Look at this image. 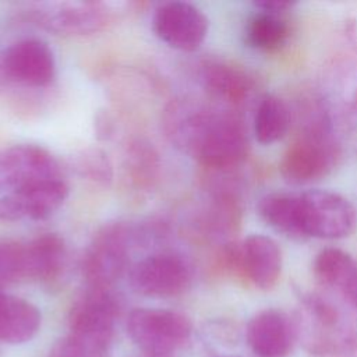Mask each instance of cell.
Returning a JSON list of instances; mask_svg holds the SVG:
<instances>
[{"mask_svg":"<svg viewBox=\"0 0 357 357\" xmlns=\"http://www.w3.org/2000/svg\"><path fill=\"white\" fill-rule=\"evenodd\" d=\"M167 138L205 167L229 169L248 152L241 121L231 113L204 106L192 99L172 100L163 113Z\"/></svg>","mask_w":357,"mask_h":357,"instance_id":"cell-1","label":"cell"},{"mask_svg":"<svg viewBox=\"0 0 357 357\" xmlns=\"http://www.w3.org/2000/svg\"><path fill=\"white\" fill-rule=\"evenodd\" d=\"M297 337L311 357H357V310L310 294L296 321Z\"/></svg>","mask_w":357,"mask_h":357,"instance_id":"cell-2","label":"cell"},{"mask_svg":"<svg viewBox=\"0 0 357 357\" xmlns=\"http://www.w3.org/2000/svg\"><path fill=\"white\" fill-rule=\"evenodd\" d=\"M127 333L148 357H170L191 337V321L165 308H135L127 318Z\"/></svg>","mask_w":357,"mask_h":357,"instance_id":"cell-3","label":"cell"},{"mask_svg":"<svg viewBox=\"0 0 357 357\" xmlns=\"http://www.w3.org/2000/svg\"><path fill=\"white\" fill-rule=\"evenodd\" d=\"M135 231L123 222L105 223L92 237L82 257V276L88 287L110 289L124 273Z\"/></svg>","mask_w":357,"mask_h":357,"instance_id":"cell-4","label":"cell"},{"mask_svg":"<svg viewBox=\"0 0 357 357\" xmlns=\"http://www.w3.org/2000/svg\"><path fill=\"white\" fill-rule=\"evenodd\" d=\"M339 156V146L325 124H314L289 145L280 160V173L290 184H310L325 177Z\"/></svg>","mask_w":357,"mask_h":357,"instance_id":"cell-5","label":"cell"},{"mask_svg":"<svg viewBox=\"0 0 357 357\" xmlns=\"http://www.w3.org/2000/svg\"><path fill=\"white\" fill-rule=\"evenodd\" d=\"M33 22L59 35H91L107 28L116 18V7L105 1H46L28 10Z\"/></svg>","mask_w":357,"mask_h":357,"instance_id":"cell-6","label":"cell"},{"mask_svg":"<svg viewBox=\"0 0 357 357\" xmlns=\"http://www.w3.org/2000/svg\"><path fill=\"white\" fill-rule=\"evenodd\" d=\"M128 282L135 293L145 297H176L190 287L192 266L180 252L158 251L130 268Z\"/></svg>","mask_w":357,"mask_h":357,"instance_id":"cell-7","label":"cell"},{"mask_svg":"<svg viewBox=\"0 0 357 357\" xmlns=\"http://www.w3.org/2000/svg\"><path fill=\"white\" fill-rule=\"evenodd\" d=\"M298 201L305 238H344L357 226V212L342 194L328 190H308L298 192Z\"/></svg>","mask_w":357,"mask_h":357,"instance_id":"cell-8","label":"cell"},{"mask_svg":"<svg viewBox=\"0 0 357 357\" xmlns=\"http://www.w3.org/2000/svg\"><path fill=\"white\" fill-rule=\"evenodd\" d=\"M67 195L68 185L63 176L6 191L0 197V220H43L63 205Z\"/></svg>","mask_w":357,"mask_h":357,"instance_id":"cell-9","label":"cell"},{"mask_svg":"<svg viewBox=\"0 0 357 357\" xmlns=\"http://www.w3.org/2000/svg\"><path fill=\"white\" fill-rule=\"evenodd\" d=\"M0 73L25 86H45L56 75V60L46 42L24 38L7 46L0 56Z\"/></svg>","mask_w":357,"mask_h":357,"instance_id":"cell-10","label":"cell"},{"mask_svg":"<svg viewBox=\"0 0 357 357\" xmlns=\"http://www.w3.org/2000/svg\"><path fill=\"white\" fill-rule=\"evenodd\" d=\"M153 31L167 46L192 52L198 49L208 35L206 15L187 1H167L160 4L153 14Z\"/></svg>","mask_w":357,"mask_h":357,"instance_id":"cell-11","label":"cell"},{"mask_svg":"<svg viewBox=\"0 0 357 357\" xmlns=\"http://www.w3.org/2000/svg\"><path fill=\"white\" fill-rule=\"evenodd\" d=\"M60 176L59 162L40 145L17 144L0 149V190L11 191Z\"/></svg>","mask_w":357,"mask_h":357,"instance_id":"cell-12","label":"cell"},{"mask_svg":"<svg viewBox=\"0 0 357 357\" xmlns=\"http://www.w3.org/2000/svg\"><path fill=\"white\" fill-rule=\"evenodd\" d=\"M282 251L278 243L264 234H251L233 244L231 269L261 290L272 289L282 273Z\"/></svg>","mask_w":357,"mask_h":357,"instance_id":"cell-13","label":"cell"},{"mask_svg":"<svg viewBox=\"0 0 357 357\" xmlns=\"http://www.w3.org/2000/svg\"><path fill=\"white\" fill-rule=\"evenodd\" d=\"M119 315V301L110 289L88 287L73 303L68 314L71 333L110 342Z\"/></svg>","mask_w":357,"mask_h":357,"instance_id":"cell-14","label":"cell"},{"mask_svg":"<svg viewBox=\"0 0 357 357\" xmlns=\"http://www.w3.org/2000/svg\"><path fill=\"white\" fill-rule=\"evenodd\" d=\"M245 337L257 357H289L294 349L297 328L282 310L266 308L250 319Z\"/></svg>","mask_w":357,"mask_h":357,"instance_id":"cell-15","label":"cell"},{"mask_svg":"<svg viewBox=\"0 0 357 357\" xmlns=\"http://www.w3.org/2000/svg\"><path fill=\"white\" fill-rule=\"evenodd\" d=\"M40 311L31 301L0 290V342L20 344L40 328Z\"/></svg>","mask_w":357,"mask_h":357,"instance_id":"cell-16","label":"cell"},{"mask_svg":"<svg viewBox=\"0 0 357 357\" xmlns=\"http://www.w3.org/2000/svg\"><path fill=\"white\" fill-rule=\"evenodd\" d=\"M67 248L56 233H43L25 243L26 280L52 282L60 276L66 265Z\"/></svg>","mask_w":357,"mask_h":357,"instance_id":"cell-17","label":"cell"},{"mask_svg":"<svg viewBox=\"0 0 357 357\" xmlns=\"http://www.w3.org/2000/svg\"><path fill=\"white\" fill-rule=\"evenodd\" d=\"M201 78L204 86L212 96L231 105L244 102L252 88L250 75L241 68L227 63H206L202 67Z\"/></svg>","mask_w":357,"mask_h":357,"instance_id":"cell-18","label":"cell"},{"mask_svg":"<svg viewBox=\"0 0 357 357\" xmlns=\"http://www.w3.org/2000/svg\"><path fill=\"white\" fill-rule=\"evenodd\" d=\"M258 213L276 231L296 240L305 238L301 226L298 194H266L258 202Z\"/></svg>","mask_w":357,"mask_h":357,"instance_id":"cell-19","label":"cell"},{"mask_svg":"<svg viewBox=\"0 0 357 357\" xmlns=\"http://www.w3.org/2000/svg\"><path fill=\"white\" fill-rule=\"evenodd\" d=\"M312 272L321 284L336 289L344 296L357 273V262L340 248H324L312 262Z\"/></svg>","mask_w":357,"mask_h":357,"instance_id":"cell-20","label":"cell"},{"mask_svg":"<svg viewBox=\"0 0 357 357\" xmlns=\"http://www.w3.org/2000/svg\"><path fill=\"white\" fill-rule=\"evenodd\" d=\"M290 126V112L284 100L276 95H265L259 100L254 117V134L264 145L282 139Z\"/></svg>","mask_w":357,"mask_h":357,"instance_id":"cell-21","label":"cell"},{"mask_svg":"<svg viewBox=\"0 0 357 357\" xmlns=\"http://www.w3.org/2000/svg\"><path fill=\"white\" fill-rule=\"evenodd\" d=\"M289 35V25L280 14L261 10L254 14L245 26L247 43L258 50H275Z\"/></svg>","mask_w":357,"mask_h":357,"instance_id":"cell-22","label":"cell"},{"mask_svg":"<svg viewBox=\"0 0 357 357\" xmlns=\"http://www.w3.org/2000/svg\"><path fill=\"white\" fill-rule=\"evenodd\" d=\"M110 346V342L68 332L53 344L47 357H107Z\"/></svg>","mask_w":357,"mask_h":357,"instance_id":"cell-23","label":"cell"},{"mask_svg":"<svg viewBox=\"0 0 357 357\" xmlns=\"http://www.w3.org/2000/svg\"><path fill=\"white\" fill-rule=\"evenodd\" d=\"M26 279L25 243L0 240V290Z\"/></svg>","mask_w":357,"mask_h":357,"instance_id":"cell-24","label":"cell"},{"mask_svg":"<svg viewBox=\"0 0 357 357\" xmlns=\"http://www.w3.org/2000/svg\"><path fill=\"white\" fill-rule=\"evenodd\" d=\"M75 166L81 176L92 181L109 184L113 178L112 163L102 149L88 148L82 151L75 159Z\"/></svg>","mask_w":357,"mask_h":357,"instance_id":"cell-25","label":"cell"},{"mask_svg":"<svg viewBox=\"0 0 357 357\" xmlns=\"http://www.w3.org/2000/svg\"><path fill=\"white\" fill-rule=\"evenodd\" d=\"M127 162L134 180H141L142 183V176L149 178L153 174L156 167V155L153 153V149L148 146V144L137 141L130 146Z\"/></svg>","mask_w":357,"mask_h":357,"instance_id":"cell-26","label":"cell"},{"mask_svg":"<svg viewBox=\"0 0 357 357\" xmlns=\"http://www.w3.org/2000/svg\"><path fill=\"white\" fill-rule=\"evenodd\" d=\"M95 127H96V132H98L99 138L107 139L113 135L114 124H113L112 117L107 113L98 114V117L95 119Z\"/></svg>","mask_w":357,"mask_h":357,"instance_id":"cell-27","label":"cell"},{"mask_svg":"<svg viewBox=\"0 0 357 357\" xmlns=\"http://www.w3.org/2000/svg\"><path fill=\"white\" fill-rule=\"evenodd\" d=\"M291 4H293V3L284 1V0H264V1H258V3H257V7H259V8L264 10V11L280 14V13L286 11L287 8H290Z\"/></svg>","mask_w":357,"mask_h":357,"instance_id":"cell-28","label":"cell"},{"mask_svg":"<svg viewBox=\"0 0 357 357\" xmlns=\"http://www.w3.org/2000/svg\"><path fill=\"white\" fill-rule=\"evenodd\" d=\"M344 297L347 298L349 304H350L354 310H357V273H356V276H354V279H353L350 287H349L347 291L344 293Z\"/></svg>","mask_w":357,"mask_h":357,"instance_id":"cell-29","label":"cell"},{"mask_svg":"<svg viewBox=\"0 0 357 357\" xmlns=\"http://www.w3.org/2000/svg\"><path fill=\"white\" fill-rule=\"evenodd\" d=\"M354 103H356V107H357V91H356V93H354Z\"/></svg>","mask_w":357,"mask_h":357,"instance_id":"cell-30","label":"cell"}]
</instances>
